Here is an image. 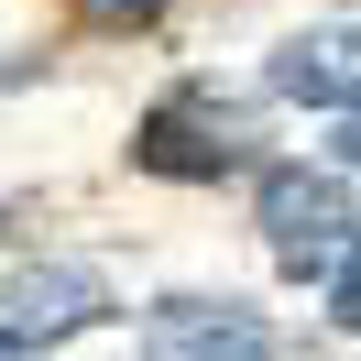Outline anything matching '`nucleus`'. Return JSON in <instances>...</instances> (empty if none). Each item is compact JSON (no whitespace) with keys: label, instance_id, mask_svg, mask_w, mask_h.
<instances>
[{"label":"nucleus","instance_id":"f03ea898","mask_svg":"<svg viewBox=\"0 0 361 361\" xmlns=\"http://www.w3.org/2000/svg\"><path fill=\"white\" fill-rule=\"evenodd\" d=\"M252 219H263L274 263L307 285V274H339V252H350V186L329 176V164H263V186H252Z\"/></svg>","mask_w":361,"mask_h":361},{"label":"nucleus","instance_id":"0eeeda50","mask_svg":"<svg viewBox=\"0 0 361 361\" xmlns=\"http://www.w3.org/2000/svg\"><path fill=\"white\" fill-rule=\"evenodd\" d=\"M329 317H339V329H361V263L329 274Z\"/></svg>","mask_w":361,"mask_h":361},{"label":"nucleus","instance_id":"f257e3e1","mask_svg":"<svg viewBox=\"0 0 361 361\" xmlns=\"http://www.w3.org/2000/svg\"><path fill=\"white\" fill-rule=\"evenodd\" d=\"M252 110L241 99H219V88H164L154 110L132 121V164L142 176H164V186H219V176H241L252 164Z\"/></svg>","mask_w":361,"mask_h":361},{"label":"nucleus","instance_id":"423d86ee","mask_svg":"<svg viewBox=\"0 0 361 361\" xmlns=\"http://www.w3.org/2000/svg\"><path fill=\"white\" fill-rule=\"evenodd\" d=\"M164 0H77V33H154Z\"/></svg>","mask_w":361,"mask_h":361},{"label":"nucleus","instance_id":"6e6552de","mask_svg":"<svg viewBox=\"0 0 361 361\" xmlns=\"http://www.w3.org/2000/svg\"><path fill=\"white\" fill-rule=\"evenodd\" d=\"M339 164H361V99L339 110Z\"/></svg>","mask_w":361,"mask_h":361},{"label":"nucleus","instance_id":"39448f33","mask_svg":"<svg viewBox=\"0 0 361 361\" xmlns=\"http://www.w3.org/2000/svg\"><path fill=\"white\" fill-rule=\"evenodd\" d=\"M263 88L295 99V110H350V99H361V23H307V33H285L274 66H263Z\"/></svg>","mask_w":361,"mask_h":361},{"label":"nucleus","instance_id":"7ed1b4c3","mask_svg":"<svg viewBox=\"0 0 361 361\" xmlns=\"http://www.w3.org/2000/svg\"><path fill=\"white\" fill-rule=\"evenodd\" d=\"M142 361H274V329L252 295H164L142 317Z\"/></svg>","mask_w":361,"mask_h":361},{"label":"nucleus","instance_id":"1a4fd4ad","mask_svg":"<svg viewBox=\"0 0 361 361\" xmlns=\"http://www.w3.org/2000/svg\"><path fill=\"white\" fill-rule=\"evenodd\" d=\"M0 361H33V339H11V329H0Z\"/></svg>","mask_w":361,"mask_h":361},{"label":"nucleus","instance_id":"20e7f679","mask_svg":"<svg viewBox=\"0 0 361 361\" xmlns=\"http://www.w3.org/2000/svg\"><path fill=\"white\" fill-rule=\"evenodd\" d=\"M88 317H110V274L99 263H23L0 285V329L11 339H66Z\"/></svg>","mask_w":361,"mask_h":361}]
</instances>
